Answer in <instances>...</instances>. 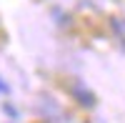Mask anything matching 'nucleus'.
Instances as JSON below:
<instances>
[{
    "mask_svg": "<svg viewBox=\"0 0 125 123\" xmlns=\"http://www.w3.org/2000/svg\"><path fill=\"white\" fill-rule=\"evenodd\" d=\"M73 93H75V96L80 98V103H83V106H93V103H95L93 93H88V90L83 88V86H75V88H73Z\"/></svg>",
    "mask_w": 125,
    "mask_h": 123,
    "instance_id": "1",
    "label": "nucleus"
},
{
    "mask_svg": "<svg viewBox=\"0 0 125 123\" xmlns=\"http://www.w3.org/2000/svg\"><path fill=\"white\" fill-rule=\"evenodd\" d=\"M0 90H8V86H5V83H3V80H0Z\"/></svg>",
    "mask_w": 125,
    "mask_h": 123,
    "instance_id": "2",
    "label": "nucleus"
}]
</instances>
